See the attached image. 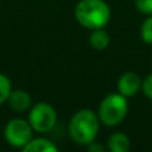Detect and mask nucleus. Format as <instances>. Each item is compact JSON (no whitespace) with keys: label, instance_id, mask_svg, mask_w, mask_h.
Segmentation results:
<instances>
[{"label":"nucleus","instance_id":"nucleus-1","mask_svg":"<svg viewBox=\"0 0 152 152\" xmlns=\"http://www.w3.org/2000/svg\"><path fill=\"white\" fill-rule=\"evenodd\" d=\"M75 18L88 29L104 28L111 19V10L104 0H80L75 8Z\"/></svg>","mask_w":152,"mask_h":152},{"label":"nucleus","instance_id":"nucleus-9","mask_svg":"<svg viewBox=\"0 0 152 152\" xmlns=\"http://www.w3.org/2000/svg\"><path fill=\"white\" fill-rule=\"evenodd\" d=\"M24 152H58V147L48 139H34L23 147Z\"/></svg>","mask_w":152,"mask_h":152},{"label":"nucleus","instance_id":"nucleus-7","mask_svg":"<svg viewBox=\"0 0 152 152\" xmlns=\"http://www.w3.org/2000/svg\"><path fill=\"white\" fill-rule=\"evenodd\" d=\"M7 103L11 110H13L15 112H24L31 107L32 97L24 89H12L7 99Z\"/></svg>","mask_w":152,"mask_h":152},{"label":"nucleus","instance_id":"nucleus-12","mask_svg":"<svg viewBox=\"0 0 152 152\" xmlns=\"http://www.w3.org/2000/svg\"><path fill=\"white\" fill-rule=\"evenodd\" d=\"M140 36L142 40L147 44H152V15H150L144 20L140 28Z\"/></svg>","mask_w":152,"mask_h":152},{"label":"nucleus","instance_id":"nucleus-4","mask_svg":"<svg viewBox=\"0 0 152 152\" xmlns=\"http://www.w3.org/2000/svg\"><path fill=\"white\" fill-rule=\"evenodd\" d=\"M28 119L34 131L45 134L55 127L58 115H56L55 108L48 103H37L31 108Z\"/></svg>","mask_w":152,"mask_h":152},{"label":"nucleus","instance_id":"nucleus-6","mask_svg":"<svg viewBox=\"0 0 152 152\" xmlns=\"http://www.w3.org/2000/svg\"><path fill=\"white\" fill-rule=\"evenodd\" d=\"M142 83L143 81L139 77V75H136L135 72H126L119 77L118 89L126 97H131L136 95L137 91L142 88Z\"/></svg>","mask_w":152,"mask_h":152},{"label":"nucleus","instance_id":"nucleus-15","mask_svg":"<svg viewBox=\"0 0 152 152\" xmlns=\"http://www.w3.org/2000/svg\"><path fill=\"white\" fill-rule=\"evenodd\" d=\"M88 150L89 151H103V147L102 145H94V142L91 143V144H88Z\"/></svg>","mask_w":152,"mask_h":152},{"label":"nucleus","instance_id":"nucleus-2","mask_svg":"<svg viewBox=\"0 0 152 152\" xmlns=\"http://www.w3.org/2000/svg\"><path fill=\"white\" fill-rule=\"evenodd\" d=\"M99 116L91 110H80L72 116L68 126L71 139L81 145H88L96 139L99 132Z\"/></svg>","mask_w":152,"mask_h":152},{"label":"nucleus","instance_id":"nucleus-10","mask_svg":"<svg viewBox=\"0 0 152 152\" xmlns=\"http://www.w3.org/2000/svg\"><path fill=\"white\" fill-rule=\"evenodd\" d=\"M89 44H91V47L94 50L97 51L105 50L108 47V44H110V35L103 28L94 29V32L89 36Z\"/></svg>","mask_w":152,"mask_h":152},{"label":"nucleus","instance_id":"nucleus-5","mask_svg":"<svg viewBox=\"0 0 152 152\" xmlns=\"http://www.w3.org/2000/svg\"><path fill=\"white\" fill-rule=\"evenodd\" d=\"M32 131H34V128L29 124V121L15 118L8 121L5 126L4 137L8 142V144L23 150L24 145L28 144L29 140L32 139Z\"/></svg>","mask_w":152,"mask_h":152},{"label":"nucleus","instance_id":"nucleus-14","mask_svg":"<svg viewBox=\"0 0 152 152\" xmlns=\"http://www.w3.org/2000/svg\"><path fill=\"white\" fill-rule=\"evenodd\" d=\"M142 88H143V92H144L145 96H147L150 100H152V74L148 75L147 77L143 80Z\"/></svg>","mask_w":152,"mask_h":152},{"label":"nucleus","instance_id":"nucleus-13","mask_svg":"<svg viewBox=\"0 0 152 152\" xmlns=\"http://www.w3.org/2000/svg\"><path fill=\"white\" fill-rule=\"evenodd\" d=\"M135 4L139 12L144 15H152V0H135Z\"/></svg>","mask_w":152,"mask_h":152},{"label":"nucleus","instance_id":"nucleus-11","mask_svg":"<svg viewBox=\"0 0 152 152\" xmlns=\"http://www.w3.org/2000/svg\"><path fill=\"white\" fill-rule=\"evenodd\" d=\"M11 91H12L11 80L4 74H0V105L7 102Z\"/></svg>","mask_w":152,"mask_h":152},{"label":"nucleus","instance_id":"nucleus-3","mask_svg":"<svg viewBox=\"0 0 152 152\" xmlns=\"http://www.w3.org/2000/svg\"><path fill=\"white\" fill-rule=\"evenodd\" d=\"M128 111V103L124 95L119 94H110L102 100L99 105V116L100 121L105 126H118L124 120Z\"/></svg>","mask_w":152,"mask_h":152},{"label":"nucleus","instance_id":"nucleus-8","mask_svg":"<svg viewBox=\"0 0 152 152\" xmlns=\"http://www.w3.org/2000/svg\"><path fill=\"white\" fill-rule=\"evenodd\" d=\"M131 147V143L127 135L121 132H115L108 139V150L112 152H127Z\"/></svg>","mask_w":152,"mask_h":152}]
</instances>
